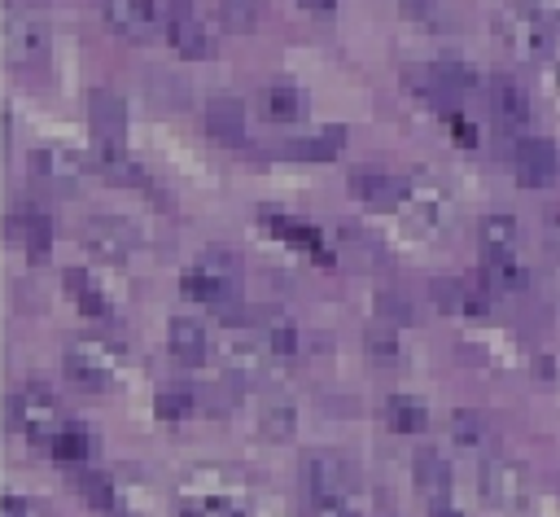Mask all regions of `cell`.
Returning <instances> with one entry per match:
<instances>
[{
    "instance_id": "obj_1",
    "label": "cell",
    "mask_w": 560,
    "mask_h": 517,
    "mask_svg": "<svg viewBox=\"0 0 560 517\" xmlns=\"http://www.w3.org/2000/svg\"><path fill=\"white\" fill-rule=\"evenodd\" d=\"M551 26H556V18H551V13H542V4H529V0L508 4V9L499 13V22H494L499 39H503L516 57H525V61H534V57H547V53H551V44H556Z\"/></svg>"
},
{
    "instance_id": "obj_2",
    "label": "cell",
    "mask_w": 560,
    "mask_h": 517,
    "mask_svg": "<svg viewBox=\"0 0 560 517\" xmlns=\"http://www.w3.org/2000/svg\"><path fill=\"white\" fill-rule=\"evenodd\" d=\"M512 171L525 188H547L560 180V149L547 136H521L512 145Z\"/></svg>"
},
{
    "instance_id": "obj_3",
    "label": "cell",
    "mask_w": 560,
    "mask_h": 517,
    "mask_svg": "<svg viewBox=\"0 0 560 517\" xmlns=\"http://www.w3.org/2000/svg\"><path fill=\"white\" fill-rule=\"evenodd\" d=\"M306 491L311 499H346L354 491V464L337 451L306 456Z\"/></svg>"
},
{
    "instance_id": "obj_4",
    "label": "cell",
    "mask_w": 560,
    "mask_h": 517,
    "mask_svg": "<svg viewBox=\"0 0 560 517\" xmlns=\"http://www.w3.org/2000/svg\"><path fill=\"white\" fill-rule=\"evenodd\" d=\"M9 421L22 425L35 443H48V438L61 429V412H57V403H52L44 390H22V394H13V399H9Z\"/></svg>"
},
{
    "instance_id": "obj_5",
    "label": "cell",
    "mask_w": 560,
    "mask_h": 517,
    "mask_svg": "<svg viewBox=\"0 0 560 517\" xmlns=\"http://www.w3.org/2000/svg\"><path fill=\"white\" fill-rule=\"evenodd\" d=\"M88 123H92L96 149H122V136H127V105H122L118 92L96 88V92L88 96Z\"/></svg>"
},
{
    "instance_id": "obj_6",
    "label": "cell",
    "mask_w": 560,
    "mask_h": 517,
    "mask_svg": "<svg viewBox=\"0 0 560 517\" xmlns=\"http://www.w3.org/2000/svg\"><path fill=\"white\" fill-rule=\"evenodd\" d=\"M481 495H486L490 504H499V508H521V504L529 499V478H525V469L512 464V460H490V464L481 469Z\"/></svg>"
},
{
    "instance_id": "obj_7",
    "label": "cell",
    "mask_w": 560,
    "mask_h": 517,
    "mask_svg": "<svg viewBox=\"0 0 560 517\" xmlns=\"http://www.w3.org/2000/svg\"><path fill=\"white\" fill-rule=\"evenodd\" d=\"M4 48H9V61L22 66V70H39L48 61V31L39 22H26V18H13L9 31H4Z\"/></svg>"
},
{
    "instance_id": "obj_8",
    "label": "cell",
    "mask_w": 560,
    "mask_h": 517,
    "mask_svg": "<svg viewBox=\"0 0 560 517\" xmlns=\"http://www.w3.org/2000/svg\"><path fill=\"white\" fill-rule=\"evenodd\" d=\"M105 22L122 35V39H149L158 31V0H105Z\"/></svg>"
},
{
    "instance_id": "obj_9",
    "label": "cell",
    "mask_w": 560,
    "mask_h": 517,
    "mask_svg": "<svg viewBox=\"0 0 560 517\" xmlns=\"http://www.w3.org/2000/svg\"><path fill=\"white\" fill-rule=\"evenodd\" d=\"M350 193L376 210H394L411 188L398 180V175H385V171H354L350 175Z\"/></svg>"
},
{
    "instance_id": "obj_10",
    "label": "cell",
    "mask_w": 560,
    "mask_h": 517,
    "mask_svg": "<svg viewBox=\"0 0 560 517\" xmlns=\"http://www.w3.org/2000/svg\"><path fill=\"white\" fill-rule=\"evenodd\" d=\"M486 96H490V110H494V118H499L503 127H525V123H529V96H525V88H521L516 79L494 74Z\"/></svg>"
},
{
    "instance_id": "obj_11",
    "label": "cell",
    "mask_w": 560,
    "mask_h": 517,
    "mask_svg": "<svg viewBox=\"0 0 560 517\" xmlns=\"http://www.w3.org/2000/svg\"><path fill=\"white\" fill-rule=\"evenodd\" d=\"M206 131H210L219 145H228V149L245 145V105L232 101V96H214V101L206 105Z\"/></svg>"
},
{
    "instance_id": "obj_12",
    "label": "cell",
    "mask_w": 560,
    "mask_h": 517,
    "mask_svg": "<svg viewBox=\"0 0 560 517\" xmlns=\"http://www.w3.org/2000/svg\"><path fill=\"white\" fill-rule=\"evenodd\" d=\"M83 241L88 250H96L101 258H127L136 245V232L122 219H88L83 223Z\"/></svg>"
},
{
    "instance_id": "obj_13",
    "label": "cell",
    "mask_w": 560,
    "mask_h": 517,
    "mask_svg": "<svg viewBox=\"0 0 560 517\" xmlns=\"http://www.w3.org/2000/svg\"><path fill=\"white\" fill-rule=\"evenodd\" d=\"M262 223L271 228V237H280V241H289V245H298V250H306V254H315L324 267H332V254L324 250V237L311 228V223H302V219H293V215H262Z\"/></svg>"
},
{
    "instance_id": "obj_14",
    "label": "cell",
    "mask_w": 560,
    "mask_h": 517,
    "mask_svg": "<svg viewBox=\"0 0 560 517\" xmlns=\"http://www.w3.org/2000/svg\"><path fill=\"white\" fill-rule=\"evenodd\" d=\"M166 346H171V355H175L179 364H188V368L206 364V355H210V337H206V329H201L197 320H188V315L171 320V329H166Z\"/></svg>"
},
{
    "instance_id": "obj_15",
    "label": "cell",
    "mask_w": 560,
    "mask_h": 517,
    "mask_svg": "<svg viewBox=\"0 0 560 517\" xmlns=\"http://www.w3.org/2000/svg\"><path fill=\"white\" fill-rule=\"evenodd\" d=\"M341 149H346V131H341V127H324V131H315V136L289 140L280 153L293 158V162H332Z\"/></svg>"
},
{
    "instance_id": "obj_16",
    "label": "cell",
    "mask_w": 560,
    "mask_h": 517,
    "mask_svg": "<svg viewBox=\"0 0 560 517\" xmlns=\"http://www.w3.org/2000/svg\"><path fill=\"white\" fill-rule=\"evenodd\" d=\"M9 241L26 245L31 258H44L48 254V241H52L48 215L44 210H18V215H9Z\"/></svg>"
},
{
    "instance_id": "obj_17",
    "label": "cell",
    "mask_w": 560,
    "mask_h": 517,
    "mask_svg": "<svg viewBox=\"0 0 560 517\" xmlns=\"http://www.w3.org/2000/svg\"><path fill=\"white\" fill-rule=\"evenodd\" d=\"M166 39H171V48H175L179 57H206V53H210V35H206V26H201L197 18H188L184 9L166 18Z\"/></svg>"
},
{
    "instance_id": "obj_18",
    "label": "cell",
    "mask_w": 560,
    "mask_h": 517,
    "mask_svg": "<svg viewBox=\"0 0 560 517\" xmlns=\"http://www.w3.org/2000/svg\"><path fill=\"white\" fill-rule=\"evenodd\" d=\"M525 280L529 276L512 254H486L481 258V285L490 294H516V289H525Z\"/></svg>"
},
{
    "instance_id": "obj_19",
    "label": "cell",
    "mask_w": 560,
    "mask_h": 517,
    "mask_svg": "<svg viewBox=\"0 0 560 517\" xmlns=\"http://www.w3.org/2000/svg\"><path fill=\"white\" fill-rule=\"evenodd\" d=\"M262 114L271 118V123H298L302 114H306V96H302V88H293V83H271L267 92H262Z\"/></svg>"
},
{
    "instance_id": "obj_20",
    "label": "cell",
    "mask_w": 560,
    "mask_h": 517,
    "mask_svg": "<svg viewBox=\"0 0 560 517\" xmlns=\"http://www.w3.org/2000/svg\"><path fill=\"white\" fill-rule=\"evenodd\" d=\"M385 425L394 434H420L429 425V412H424V403L416 394H389L385 399Z\"/></svg>"
},
{
    "instance_id": "obj_21",
    "label": "cell",
    "mask_w": 560,
    "mask_h": 517,
    "mask_svg": "<svg viewBox=\"0 0 560 517\" xmlns=\"http://www.w3.org/2000/svg\"><path fill=\"white\" fill-rule=\"evenodd\" d=\"M416 482H420L433 499L446 495V491H451V464H446V456H438L433 447L416 451Z\"/></svg>"
},
{
    "instance_id": "obj_22",
    "label": "cell",
    "mask_w": 560,
    "mask_h": 517,
    "mask_svg": "<svg viewBox=\"0 0 560 517\" xmlns=\"http://www.w3.org/2000/svg\"><path fill=\"white\" fill-rule=\"evenodd\" d=\"M477 237H481L486 254H512L516 250V219L512 215H486Z\"/></svg>"
},
{
    "instance_id": "obj_23",
    "label": "cell",
    "mask_w": 560,
    "mask_h": 517,
    "mask_svg": "<svg viewBox=\"0 0 560 517\" xmlns=\"http://www.w3.org/2000/svg\"><path fill=\"white\" fill-rule=\"evenodd\" d=\"M429 70H433V79H438L442 96H464V92H472V88H477L472 66H464V61H455V57H442V61H433Z\"/></svg>"
},
{
    "instance_id": "obj_24",
    "label": "cell",
    "mask_w": 560,
    "mask_h": 517,
    "mask_svg": "<svg viewBox=\"0 0 560 517\" xmlns=\"http://www.w3.org/2000/svg\"><path fill=\"white\" fill-rule=\"evenodd\" d=\"M66 377L74 381V386H83V390H105V381H109V372H105V364H96L88 351H66Z\"/></svg>"
},
{
    "instance_id": "obj_25",
    "label": "cell",
    "mask_w": 560,
    "mask_h": 517,
    "mask_svg": "<svg viewBox=\"0 0 560 517\" xmlns=\"http://www.w3.org/2000/svg\"><path fill=\"white\" fill-rule=\"evenodd\" d=\"M451 438L459 443V447H486L490 443V425H486V416H477V412H468V407H459L455 416H451Z\"/></svg>"
},
{
    "instance_id": "obj_26",
    "label": "cell",
    "mask_w": 560,
    "mask_h": 517,
    "mask_svg": "<svg viewBox=\"0 0 560 517\" xmlns=\"http://www.w3.org/2000/svg\"><path fill=\"white\" fill-rule=\"evenodd\" d=\"M48 451H52L57 460H83V456L92 451V438H88L79 425H61V429L48 438Z\"/></svg>"
},
{
    "instance_id": "obj_27",
    "label": "cell",
    "mask_w": 560,
    "mask_h": 517,
    "mask_svg": "<svg viewBox=\"0 0 560 517\" xmlns=\"http://www.w3.org/2000/svg\"><path fill=\"white\" fill-rule=\"evenodd\" d=\"M66 289H70V294L79 298V307H83L88 315H105V311H109V302H105V298H101V294L92 289V280H88V272H79V267H70V272H66Z\"/></svg>"
},
{
    "instance_id": "obj_28",
    "label": "cell",
    "mask_w": 560,
    "mask_h": 517,
    "mask_svg": "<svg viewBox=\"0 0 560 517\" xmlns=\"http://www.w3.org/2000/svg\"><path fill=\"white\" fill-rule=\"evenodd\" d=\"M74 486H79V495L92 504V508H114V486H109V478L105 473H92V469H83L79 478H74Z\"/></svg>"
},
{
    "instance_id": "obj_29",
    "label": "cell",
    "mask_w": 560,
    "mask_h": 517,
    "mask_svg": "<svg viewBox=\"0 0 560 517\" xmlns=\"http://www.w3.org/2000/svg\"><path fill=\"white\" fill-rule=\"evenodd\" d=\"M289 434H293V407H289L284 399H271V403L262 407V438L280 443V438H289Z\"/></svg>"
},
{
    "instance_id": "obj_30",
    "label": "cell",
    "mask_w": 560,
    "mask_h": 517,
    "mask_svg": "<svg viewBox=\"0 0 560 517\" xmlns=\"http://www.w3.org/2000/svg\"><path fill=\"white\" fill-rule=\"evenodd\" d=\"M219 22L228 31H254L258 22V0H219Z\"/></svg>"
},
{
    "instance_id": "obj_31",
    "label": "cell",
    "mask_w": 560,
    "mask_h": 517,
    "mask_svg": "<svg viewBox=\"0 0 560 517\" xmlns=\"http://www.w3.org/2000/svg\"><path fill=\"white\" fill-rule=\"evenodd\" d=\"M363 346H368V355H372L376 364H394V359H398V337H394V329H368V333H363Z\"/></svg>"
},
{
    "instance_id": "obj_32",
    "label": "cell",
    "mask_w": 560,
    "mask_h": 517,
    "mask_svg": "<svg viewBox=\"0 0 560 517\" xmlns=\"http://www.w3.org/2000/svg\"><path fill=\"white\" fill-rule=\"evenodd\" d=\"M153 407H158L162 421H184V416L192 412V394H188V390H158Z\"/></svg>"
},
{
    "instance_id": "obj_33",
    "label": "cell",
    "mask_w": 560,
    "mask_h": 517,
    "mask_svg": "<svg viewBox=\"0 0 560 517\" xmlns=\"http://www.w3.org/2000/svg\"><path fill=\"white\" fill-rule=\"evenodd\" d=\"M267 346H271L276 355H293V351H298V329H293L289 320H271V324H267Z\"/></svg>"
},
{
    "instance_id": "obj_34",
    "label": "cell",
    "mask_w": 560,
    "mask_h": 517,
    "mask_svg": "<svg viewBox=\"0 0 560 517\" xmlns=\"http://www.w3.org/2000/svg\"><path fill=\"white\" fill-rule=\"evenodd\" d=\"M31 171L44 175V180H66V175H70V166H66L57 153H35V158H31Z\"/></svg>"
},
{
    "instance_id": "obj_35",
    "label": "cell",
    "mask_w": 560,
    "mask_h": 517,
    "mask_svg": "<svg viewBox=\"0 0 560 517\" xmlns=\"http://www.w3.org/2000/svg\"><path fill=\"white\" fill-rule=\"evenodd\" d=\"M464 285H455V280H433V298H438V307H446V311H455V307H464Z\"/></svg>"
},
{
    "instance_id": "obj_36",
    "label": "cell",
    "mask_w": 560,
    "mask_h": 517,
    "mask_svg": "<svg viewBox=\"0 0 560 517\" xmlns=\"http://www.w3.org/2000/svg\"><path fill=\"white\" fill-rule=\"evenodd\" d=\"M376 311L389 315V320H398V324H411V307H407V298H398V294H381V298H376Z\"/></svg>"
},
{
    "instance_id": "obj_37",
    "label": "cell",
    "mask_w": 560,
    "mask_h": 517,
    "mask_svg": "<svg viewBox=\"0 0 560 517\" xmlns=\"http://www.w3.org/2000/svg\"><path fill=\"white\" fill-rule=\"evenodd\" d=\"M542 245L560 254V206H542Z\"/></svg>"
},
{
    "instance_id": "obj_38",
    "label": "cell",
    "mask_w": 560,
    "mask_h": 517,
    "mask_svg": "<svg viewBox=\"0 0 560 517\" xmlns=\"http://www.w3.org/2000/svg\"><path fill=\"white\" fill-rule=\"evenodd\" d=\"M153 83L162 88V92H158V101H162V105H175V110H184V101H188V96H184V83H175V79H162V74H158Z\"/></svg>"
},
{
    "instance_id": "obj_39",
    "label": "cell",
    "mask_w": 560,
    "mask_h": 517,
    "mask_svg": "<svg viewBox=\"0 0 560 517\" xmlns=\"http://www.w3.org/2000/svg\"><path fill=\"white\" fill-rule=\"evenodd\" d=\"M446 123H451V136H455L464 149H472V145H477V127H472L464 114H446Z\"/></svg>"
},
{
    "instance_id": "obj_40",
    "label": "cell",
    "mask_w": 560,
    "mask_h": 517,
    "mask_svg": "<svg viewBox=\"0 0 560 517\" xmlns=\"http://www.w3.org/2000/svg\"><path fill=\"white\" fill-rule=\"evenodd\" d=\"M315 517H354L346 499H315Z\"/></svg>"
},
{
    "instance_id": "obj_41",
    "label": "cell",
    "mask_w": 560,
    "mask_h": 517,
    "mask_svg": "<svg viewBox=\"0 0 560 517\" xmlns=\"http://www.w3.org/2000/svg\"><path fill=\"white\" fill-rule=\"evenodd\" d=\"M402 9H407L416 22H424V18H429V0H402Z\"/></svg>"
},
{
    "instance_id": "obj_42",
    "label": "cell",
    "mask_w": 560,
    "mask_h": 517,
    "mask_svg": "<svg viewBox=\"0 0 560 517\" xmlns=\"http://www.w3.org/2000/svg\"><path fill=\"white\" fill-rule=\"evenodd\" d=\"M306 13H332L337 9V0H298Z\"/></svg>"
},
{
    "instance_id": "obj_43",
    "label": "cell",
    "mask_w": 560,
    "mask_h": 517,
    "mask_svg": "<svg viewBox=\"0 0 560 517\" xmlns=\"http://www.w3.org/2000/svg\"><path fill=\"white\" fill-rule=\"evenodd\" d=\"M429 517H459V513H455L451 504H438V499H433V513H429Z\"/></svg>"
}]
</instances>
